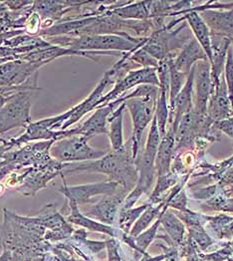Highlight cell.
Segmentation results:
<instances>
[{"mask_svg":"<svg viewBox=\"0 0 233 261\" xmlns=\"http://www.w3.org/2000/svg\"><path fill=\"white\" fill-rule=\"evenodd\" d=\"M214 125L220 132L233 139V116L220 121H216L214 122Z\"/></svg>","mask_w":233,"mask_h":261,"instance_id":"obj_34","label":"cell"},{"mask_svg":"<svg viewBox=\"0 0 233 261\" xmlns=\"http://www.w3.org/2000/svg\"><path fill=\"white\" fill-rule=\"evenodd\" d=\"M80 172L106 174L109 176V180L118 182L130 193L136 187L139 178L131 140L125 143L122 150L108 152L101 159L78 165L66 164L62 174H77Z\"/></svg>","mask_w":233,"mask_h":261,"instance_id":"obj_1","label":"cell"},{"mask_svg":"<svg viewBox=\"0 0 233 261\" xmlns=\"http://www.w3.org/2000/svg\"><path fill=\"white\" fill-rule=\"evenodd\" d=\"M5 189H6V186L0 182V196H2V194L5 192Z\"/></svg>","mask_w":233,"mask_h":261,"instance_id":"obj_38","label":"cell"},{"mask_svg":"<svg viewBox=\"0 0 233 261\" xmlns=\"http://www.w3.org/2000/svg\"><path fill=\"white\" fill-rule=\"evenodd\" d=\"M90 1H34L32 10L37 12L41 19H50L57 23L71 11L80 10Z\"/></svg>","mask_w":233,"mask_h":261,"instance_id":"obj_13","label":"cell"},{"mask_svg":"<svg viewBox=\"0 0 233 261\" xmlns=\"http://www.w3.org/2000/svg\"><path fill=\"white\" fill-rule=\"evenodd\" d=\"M89 140L84 136L74 135L54 141L50 148V154L54 160L64 165L95 161L106 154V151L92 148L88 143Z\"/></svg>","mask_w":233,"mask_h":261,"instance_id":"obj_4","label":"cell"},{"mask_svg":"<svg viewBox=\"0 0 233 261\" xmlns=\"http://www.w3.org/2000/svg\"><path fill=\"white\" fill-rule=\"evenodd\" d=\"M172 252H169V253H164L161 255H157V256H150L148 253L145 252L143 254V258L141 261H164L168 259V257L170 256Z\"/></svg>","mask_w":233,"mask_h":261,"instance_id":"obj_35","label":"cell"},{"mask_svg":"<svg viewBox=\"0 0 233 261\" xmlns=\"http://www.w3.org/2000/svg\"><path fill=\"white\" fill-rule=\"evenodd\" d=\"M32 91H19L11 95L0 109V135L15 128L25 129L31 122Z\"/></svg>","mask_w":233,"mask_h":261,"instance_id":"obj_5","label":"cell"},{"mask_svg":"<svg viewBox=\"0 0 233 261\" xmlns=\"http://www.w3.org/2000/svg\"><path fill=\"white\" fill-rule=\"evenodd\" d=\"M200 261H206V260H204V259H202V258H201V259H200Z\"/></svg>","mask_w":233,"mask_h":261,"instance_id":"obj_41","label":"cell"},{"mask_svg":"<svg viewBox=\"0 0 233 261\" xmlns=\"http://www.w3.org/2000/svg\"><path fill=\"white\" fill-rule=\"evenodd\" d=\"M44 39L52 45L75 51L125 53L142 47L146 42L147 37H134L127 32H124L121 35H86L81 37L56 36Z\"/></svg>","mask_w":233,"mask_h":261,"instance_id":"obj_2","label":"cell"},{"mask_svg":"<svg viewBox=\"0 0 233 261\" xmlns=\"http://www.w3.org/2000/svg\"><path fill=\"white\" fill-rule=\"evenodd\" d=\"M232 110L226 84L222 76L217 83L213 84L208 107V115L213 122H216L231 117Z\"/></svg>","mask_w":233,"mask_h":261,"instance_id":"obj_14","label":"cell"},{"mask_svg":"<svg viewBox=\"0 0 233 261\" xmlns=\"http://www.w3.org/2000/svg\"><path fill=\"white\" fill-rule=\"evenodd\" d=\"M230 42H231V46H232L233 48V38H231V39H230Z\"/></svg>","mask_w":233,"mask_h":261,"instance_id":"obj_40","label":"cell"},{"mask_svg":"<svg viewBox=\"0 0 233 261\" xmlns=\"http://www.w3.org/2000/svg\"><path fill=\"white\" fill-rule=\"evenodd\" d=\"M121 104H123L122 101L118 99L105 106L97 108L84 123L74 128L75 135H81L88 139L97 135H108L109 117Z\"/></svg>","mask_w":233,"mask_h":261,"instance_id":"obj_11","label":"cell"},{"mask_svg":"<svg viewBox=\"0 0 233 261\" xmlns=\"http://www.w3.org/2000/svg\"><path fill=\"white\" fill-rule=\"evenodd\" d=\"M166 204L167 202L165 199L160 203H149L148 208L141 215V217L138 218V220L135 222V224L131 228L128 236L135 239L139 234H141L143 231H145L151 225L152 221L161 216Z\"/></svg>","mask_w":233,"mask_h":261,"instance_id":"obj_23","label":"cell"},{"mask_svg":"<svg viewBox=\"0 0 233 261\" xmlns=\"http://www.w3.org/2000/svg\"><path fill=\"white\" fill-rule=\"evenodd\" d=\"M162 225L174 244H183L186 238V225L180 218L169 210L167 204L162 212Z\"/></svg>","mask_w":233,"mask_h":261,"instance_id":"obj_22","label":"cell"},{"mask_svg":"<svg viewBox=\"0 0 233 261\" xmlns=\"http://www.w3.org/2000/svg\"><path fill=\"white\" fill-rule=\"evenodd\" d=\"M200 256L202 259L206 261H227L233 257V251L229 245V241H227L218 250Z\"/></svg>","mask_w":233,"mask_h":261,"instance_id":"obj_31","label":"cell"},{"mask_svg":"<svg viewBox=\"0 0 233 261\" xmlns=\"http://www.w3.org/2000/svg\"><path fill=\"white\" fill-rule=\"evenodd\" d=\"M158 97L159 96L131 98L124 102L133 122V135L130 140L132 143L133 156L135 161L144 150V134L154 117Z\"/></svg>","mask_w":233,"mask_h":261,"instance_id":"obj_3","label":"cell"},{"mask_svg":"<svg viewBox=\"0 0 233 261\" xmlns=\"http://www.w3.org/2000/svg\"><path fill=\"white\" fill-rule=\"evenodd\" d=\"M174 145L175 135L173 130L170 129L169 132L167 130V134L162 138L156 156L154 167L158 173V176L170 173L172 153L174 152Z\"/></svg>","mask_w":233,"mask_h":261,"instance_id":"obj_20","label":"cell"},{"mask_svg":"<svg viewBox=\"0 0 233 261\" xmlns=\"http://www.w3.org/2000/svg\"><path fill=\"white\" fill-rule=\"evenodd\" d=\"M17 93V92H16ZM14 94V93H13ZM12 94H9V95H0V109L8 102V100L10 99Z\"/></svg>","mask_w":233,"mask_h":261,"instance_id":"obj_36","label":"cell"},{"mask_svg":"<svg viewBox=\"0 0 233 261\" xmlns=\"http://www.w3.org/2000/svg\"><path fill=\"white\" fill-rule=\"evenodd\" d=\"M42 27V19L40 15L33 11L29 18L25 22L24 32L30 36H38Z\"/></svg>","mask_w":233,"mask_h":261,"instance_id":"obj_32","label":"cell"},{"mask_svg":"<svg viewBox=\"0 0 233 261\" xmlns=\"http://www.w3.org/2000/svg\"><path fill=\"white\" fill-rule=\"evenodd\" d=\"M199 15L209 26L212 35L233 38V9H208L199 12Z\"/></svg>","mask_w":233,"mask_h":261,"instance_id":"obj_15","label":"cell"},{"mask_svg":"<svg viewBox=\"0 0 233 261\" xmlns=\"http://www.w3.org/2000/svg\"><path fill=\"white\" fill-rule=\"evenodd\" d=\"M130 60H132L137 65H141L143 68H154L159 67V61L151 57L142 47L132 51L130 53Z\"/></svg>","mask_w":233,"mask_h":261,"instance_id":"obj_29","label":"cell"},{"mask_svg":"<svg viewBox=\"0 0 233 261\" xmlns=\"http://www.w3.org/2000/svg\"><path fill=\"white\" fill-rule=\"evenodd\" d=\"M149 203H145L137 207H132L126 211H121L119 218H118V224L119 228L126 234L130 233L131 228L135 224V222L138 220V218L141 217V215L148 208Z\"/></svg>","mask_w":233,"mask_h":261,"instance_id":"obj_26","label":"cell"},{"mask_svg":"<svg viewBox=\"0 0 233 261\" xmlns=\"http://www.w3.org/2000/svg\"><path fill=\"white\" fill-rule=\"evenodd\" d=\"M232 116H233V110H232Z\"/></svg>","mask_w":233,"mask_h":261,"instance_id":"obj_42","label":"cell"},{"mask_svg":"<svg viewBox=\"0 0 233 261\" xmlns=\"http://www.w3.org/2000/svg\"><path fill=\"white\" fill-rule=\"evenodd\" d=\"M47 63L15 59L1 64L0 87H19L25 85Z\"/></svg>","mask_w":233,"mask_h":261,"instance_id":"obj_8","label":"cell"},{"mask_svg":"<svg viewBox=\"0 0 233 261\" xmlns=\"http://www.w3.org/2000/svg\"><path fill=\"white\" fill-rule=\"evenodd\" d=\"M223 78L226 84L228 96L233 108V50L231 46L227 51L226 61H225L224 71H223Z\"/></svg>","mask_w":233,"mask_h":261,"instance_id":"obj_30","label":"cell"},{"mask_svg":"<svg viewBox=\"0 0 233 261\" xmlns=\"http://www.w3.org/2000/svg\"><path fill=\"white\" fill-rule=\"evenodd\" d=\"M187 203H188L187 195L185 191L182 190L177 195H175L172 198H170L169 201H167V206L177 210L178 213H184L189 210L187 207Z\"/></svg>","mask_w":233,"mask_h":261,"instance_id":"obj_33","label":"cell"},{"mask_svg":"<svg viewBox=\"0 0 233 261\" xmlns=\"http://www.w3.org/2000/svg\"><path fill=\"white\" fill-rule=\"evenodd\" d=\"M186 20L191 27V32L194 35L196 41L201 46L203 51L205 52L210 63L212 61V32L206 25V23L201 18L198 12L190 11L185 15H182L177 21L182 22Z\"/></svg>","mask_w":233,"mask_h":261,"instance_id":"obj_16","label":"cell"},{"mask_svg":"<svg viewBox=\"0 0 233 261\" xmlns=\"http://www.w3.org/2000/svg\"><path fill=\"white\" fill-rule=\"evenodd\" d=\"M209 60L205 52L195 38H191L190 41L184 46L179 54L173 59L172 64L176 70L190 75L191 69L199 61Z\"/></svg>","mask_w":233,"mask_h":261,"instance_id":"obj_17","label":"cell"},{"mask_svg":"<svg viewBox=\"0 0 233 261\" xmlns=\"http://www.w3.org/2000/svg\"><path fill=\"white\" fill-rule=\"evenodd\" d=\"M111 84H114V81L111 77L110 72L106 71L103 78L101 79V81L98 83V85L95 87V89L92 91V93L82 102H80L79 104H77L73 107L72 116L64 123L60 130L71 129L75 124H77L85 116L86 114H88L89 112H91L93 110H96L98 106V102L104 96V91Z\"/></svg>","mask_w":233,"mask_h":261,"instance_id":"obj_12","label":"cell"},{"mask_svg":"<svg viewBox=\"0 0 233 261\" xmlns=\"http://www.w3.org/2000/svg\"><path fill=\"white\" fill-rule=\"evenodd\" d=\"M70 210V214L67 217V221L70 223H74L77 224L83 228H86L88 230L91 231H95V232H100V233H104L111 238H116L117 237V232L116 229L112 226V225H108L104 224L102 222H99L93 218H89L85 216L84 214H82L79 210L78 204L75 201H68L66 203Z\"/></svg>","mask_w":233,"mask_h":261,"instance_id":"obj_18","label":"cell"},{"mask_svg":"<svg viewBox=\"0 0 233 261\" xmlns=\"http://www.w3.org/2000/svg\"><path fill=\"white\" fill-rule=\"evenodd\" d=\"M173 59L170 63V90H169V104L170 108L172 106L175 98L182 91V89L185 86L189 75L180 72L175 69V67L172 64Z\"/></svg>","mask_w":233,"mask_h":261,"instance_id":"obj_27","label":"cell"},{"mask_svg":"<svg viewBox=\"0 0 233 261\" xmlns=\"http://www.w3.org/2000/svg\"><path fill=\"white\" fill-rule=\"evenodd\" d=\"M154 118L160 130V135L163 138L167 134V125L170 119V104H169V92L160 88V94L157 100Z\"/></svg>","mask_w":233,"mask_h":261,"instance_id":"obj_24","label":"cell"},{"mask_svg":"<svg viewBox=\"0 0 233 261\" xmlns=\"http://www.w3.org/2000/svg\"><path fill=\"white\" fill-rule=\"evenodd\" d=\"M11 258V253L8 250H5L2 255L0 256V261H9Z\"/></svg>","mask_w":233,"mask_h":261,"instance_id":"obj_37","label":"cell"},{"mask_svg":"<svg viewBox=\"0 0 233 261\" xmlns=\"http://www.w3.org/2000/svg\"><path fill=\"white\" fill-rule=\"evenodd\" d=\"M189 231V237L191 240L194 241L196 246L204 251L210 246H212L214 243V240H212L210 233L204 228V220H203V215L202 218L193 222H190L186 224Z\"/></svg>","mask_w":233,"mask_h":261,"instance_id":"obj_25","label":"cell"},{"mask_svg":"<svg viewBox=\"0 0 233 261\" xmlns=\"http://www.w3.org/2000/svg\"><path fill=\"white\" fill-rule=\"evenodd\" d=\"M61 177L63 178L64 185L62 188L58 189V192L65 196L66 200L75 201L78 205L90 202L95 196L114 195L122 189L118 182L113 180L70 187L66 184L63 174Z\"/></svg>","mask_w":233,"mask_h":261,"instance_id":"obj_7","label":"cell"},{"mask_svg":"<svg viewBox=\"0 0 233 261\" xmlns=\"http://www.w3.org/2000/svg\"><path fill=\"white\" fill-rule=\"evenodd\" d=\"M229 245H230V247H231V249H232L233 251V240L231 241H229Z\"/></svg>","mask_w":233,"mask_h":261,"instance_id":"obj_39","label":"cell"},{"mask_svg":"<svg viewBox=\"0 0 233 261\" xmlns=\"http://www.w3.org/2000/svg\"><path fill=\"white\" fill-rule=\"evenodd\" d=\"M212 66L209 60L199 61L194 68V89L195 102L193 111L202 116L208 115L209 102L212 96Z\"/></svg>","mask_w":233,"mask_h":261,"instance_id":"obj_9","label":"cell"},{"mask_svg":"<svg viewBox=\"0 0 233 261\" xmlns=\"http://www.w3.org/2000/svg\"><path fill=\"white\" fill-rule=\"evenodd\" d=\"M177 181V175L172 173L161 175L158 177V181L152 194L149 196V203H160L162 202L161 196H163L172 186ZM164 201V200H163Z\"/></svg>","mask_w":233,"mask_h":261,"instance_id":"obj_28","label":"cell"},{"mask_svg":"<svg viewBox=\"0 0 233 261\" xmlns=\"http://www.w3.org/2000/svg\"><path fill=\"white\" fill-rule=\"evenodd\" d=\"M149 3L150 1L127 2L125 5L114 8L109 12L124 20L146 21L149 19Z\"/></svg>","mask_w":233,"mask_h":261,"instance_id":"obj_21","label":"cell"},{"mask_svg":"<svg viewBox=\"0 0 233 261\" xmlns=\"http://www.w3.org/2000/svg\"><path fill=\"white\" fill-rule=\"evenodd\" d=\"M125 189L111 196H103L96 203L86 211L85 216L108 225H113L118 220L122 203L127 195Z\"/></svg>","mask_w":233,"mask_h":261,"instance_id":"obj_10","label":"cell"},{"mask_svg":"<svg viewBox=\"0 0 233 261\" xmlns=\"http://www.w3.org/2000/svg\"><path fill=\"white\" fill-rule=\"evenodd\" d=\"M141 85H152L160 87V81L157 74V69L154 68H141L137 70L130 71L127 75L116 82L114 88L104 95L101 100L98 102V106L102 107L107 104L118 100L123 97L125 93L132 88L138 87ZM96 108V109H97Z\"/></svg>","mask_w":233,"mask_h":261,"instance_id":"obj_6","label":"cell"},{"mask_svg":"<svg viewBox=\"0 0 233 261\" xmlns=\"http://www.w3.org/2000/svg\"><path fill=\"white\" fill-rule=\"evenodd\" d=\"M126 104H121L115 110L108 120V137L112 151H120L125 146L124 141V114Z\"/></svg>","mask_w":233,"mask_h":261,"instance_id":"obj_19","label":"cell"}]
</instances>
